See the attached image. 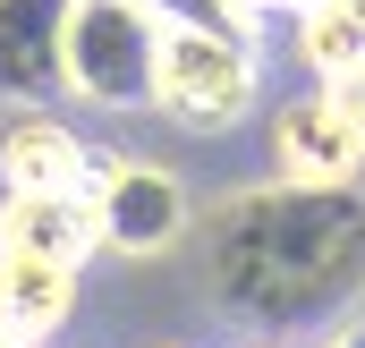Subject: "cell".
Returning <instances> with one entry per match:
<instances>
[{
  "label": "cell",
  "mask_w": 365,
  "mask_h": 348,
  "mask_svg": "<svg viewBox=\"0 0 365 348\" xmlns=\"http://www.w3.org/2000/svg\"><path fill=\"white\" fill-rule=\"evenodd\" d=\"M93 213V247L102 255H170L187 230H195V195L170 162H136V153H102L86 187Z\"/></svg>",
  "instance_id": "cell-4"
},
{
  "label": "cell",
  "mask_w": 365,
  "mask_h": 348,
  "mask_svg": "<svg viewBox=\"0 0 365 348\" xmlns=\"http://www.w3.org/2000/svg\"><path fill=\"white\" fill-rule=\"evenodd\" d=\"M264 86V60H255V34H187L162 26V77H153V111L179 128V136H221L255 111Z\"/></svg>",
  "instance_id": "cell-3"
},
{
  "label": "cell",
  "mask_w": 365,
  "mask_h": 348,
  "mask_svg": "<svg viewBox=\"0 0 365 348\" xmlns=\"http://www.w3.org/2000/svg\"><path fill=\"white\" fill-rule=\"evenodd\" d=\"M162 348H187V340H162Z\"/></svg>",
  "instance_id": "cell-15"
},
{
  "label": "cell",
  "mask_w": 365,
  "mask_h": 348,
  "mask_svg": "<svg viewBox=\"0 0 365 348\" xmlns=\"http://www.w3.org/2000/svg\"><path fill=\"white\" fill-rule=\"evenodd\" d=\"M221 9H230V17H238V26H255V17H264V9H280V0H221Z\"/></svg>",
  "instance_id": "cell-12"
},
{
  "label": "cell",
  "mask_w": 365,
  "mask_h": 348,
  "mask_svg": "<svg viewBox=\"0 0 365 348\" xmlns=\"http://www.w3.org/2000/svg\"><path fill=\"white\" fill-rule=\"evenodd\" d=\"M280 9H289V17H306V9H323V0H280Z\"/></svg>",
  "instance_id": "cell-14"
},
{
  "label": "cell",
  "mask_w": 365,
  "mask_h": 348,
  "mask_svg": "<svg viewBox=\"0 0 365 348\" xmlns=\"http://www.w3.org/2000/svg\"><path fill=\"white\" fill-rule=\"evenodd\" d=\"M68 0H0V111H60Z\"/></svg>",
  "instance_id": "cell-7"
},
{
  "label": "cell",
  "mask_w": 365,
  "mask_h": 348,
  "mask_svg": "<svg viewBox=\"0 0 365 348\" xmlns=\"http://www.w3.org/2000/svg\"><path fill=\"white\" fill-rule=\"evenodd\" d=\"M323 102L357 128V145H365V77H340V86H323Z\"/></svg>",
  "instance_id": "cell-11"
},
{
  "label": "cell",
  "mask_w": 365,
  "mask_h": 348,
  "mask_svg": "<svg viewBox=\"0 0 365 348\" xmlns=\"http://www.w3.org/2000/svg\"><path fill=\"white\" fill-rule=\"evenodd\" d=\"M93 145L68 111H0V195H86Z\"/></svg>",
  "instance_id": "cell-5"
},
{
  "label": "cell",
  "mask_w": 365,
  "mask_h": 348,
  "mask_svg": "<svg viewBox=\"0 0 365 348\" xmlns=\"http://www.w3.org/2000/svg\"><path fill=\"white\" fill-rule=\"evenodd\" d=\"M204 289L221 314L297 340V323H340L365 306V187H238L204 221Z\"/></svg>",
  "instance_id": "cell-1"
},
{
  "label": "cell",
  "mask_w": 365,
  "mask_h": 348,
  "mask_svg": "<svg viewBox=\"0 0 365 348\" xmlns=\"http://www.w3.org/2000/svg\"><path fill=\"white\" fill-rule=\"evenodd\" d=\"M272 178L280 187H365V145L323 102V86L289 93L272 111Z\"/></svg>",
  "instance_id": "cell-6"
},
{
  "label": "cell",
  "mask_w": 365,
  "mask_h": 348,
  "mask_svg": "<svg viewBox=\"0 0 365 348\" xmlns=\"http://www.w3.org/2000/svg\"><path fill=\"white\" fill-rule=\"evenodd\" d=\"M77 280L86 272L0 255V348H51L68 332V314H77Z\"/></svg>",
  "instance_id": "cell-9"
},
{
  "label": "cell",
  "mask_w": 365,
  "mask_h": 348,
  "mask_svg": "<svg viewBox=\"0 0 365 348\" xmlns=\"http://www.w3.org/2000/svg\"><path fill=\"white\" fill-rule=\"evenodd\" d=\"M0 255L86 272V263L102 255V247H93V213H86V195H0Z\"/></svg>",
  "instance_id": "cell-8"
},
{
  "label": "cell",
  "mask_w": 365,
  "mask_h": 348,
  "mask_svg": "<svg viewBox=\"0 0 365 348\" xmlns=\"http://www.w3.org/2000/svg\"><path fill=\"white\" fill-rule=\"evenodd\" d=\"M153 77H162V17H153V0H68L60 102L128 119V111H153Z\"/></svg>",
  "instance_id": "cell-2"
},
{
  "label": "cell",
  "mask_w": 365,
  "mask_h": 348,
  "mask_svg": "<svg viewBox=\"0 0 365 348\" xmlns=\"http://www.w3.org/2000/svg\"><path fill=\"white\" fill-rule=\"evenodd\" d=\"M247 348H323V340H247Z\"/></svg>",
  "instance_id": "cell-13"
},
{
  "label": "cell",
  "mask_w": 365,
  "mask_h": 348,
  "mask_svg": "<svg viewBox=\"0 0 365 348\" xmlns=\"http://www.w3.org/2000/svg\"><path fill=\"white\" fill-rule=\"evenodd\" d=\"M297 60L314 86H340V77H365V0H323L297 17Z\"/></svg>",
  "instance_id": "cell-10"
}]
</instances>
